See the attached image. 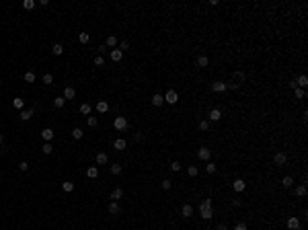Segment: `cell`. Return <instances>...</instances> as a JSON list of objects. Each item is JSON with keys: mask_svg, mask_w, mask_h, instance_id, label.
<instances>
[{"mask_svg": "<svg viewBox=\"0 0 308 230\" xmlns=\"http://www.w3.org/2000/svg\"><path fill=\"white\" fill-rule=\"evenodd\" d=\"M286 160H287V156H286V152H275V156H273V163L275 164H286Z\"/></svg>", "mask_w": 308, "mask_h": 230, "instance_id": "obj_7", "label": "cell"}, {"mask_svg": "<svg viewBox=\"0 0 308 230\" xmlns=\"http://www.w3.org/2000/svg\"><path fill=\"white\" fill-rule=\"evenodd\" d=\"M31 117H33V109H23V111H21V119H23V121H27Z\"/></svg>", "mask_w": 308, "mask_h": 230, "instance_id": "obj_19", "label": "cell"}, {"mask_svg": "<svg viewBox=\"0 0 308 230\" xmlns=\"http://www.w3.org/2000/svg\"><path fill=\"white\" fill-rule=\"evenodd\" d=\"M220 117H222V111H220V109H212V111H210V121H218Z\"/></svg>", "mask_w": 308, "mask_h": 230, "instance_id": "obj_18", "label": "cell"}, {"mask_svg": "<svg viewBox=\"0 0 308 230\" xmlns=\"http://www.w3.org/2000/svg\"><path fill=\"white\" fill-rule=\"evenodd\" d=\"M109 214H119V205H117V201H111L109 203Z\"/></svg>", "mask_w": 308, "mask_h": 230, "instance_id": "obj_33", "label": "cell"}, {"mask_svg": "<svg viewBox=\"0 0 308 230\" xmlns=\"http://www.w3.org/2000/svg\"><path fill=\"white\" fill-rule=\"evenodd\" d=\"M127 119L123 117V115H119V117H115V121H113V128L117 129V132H123V129H127Z\"/></svg>", "mask_w": 308, "mask_h": 230, "instance_id": "obj_3", "label": "cell"}, {"mask_svg": "<svg viewBox=\"0 0 308 230\" xmlns=\"http://www.w3.org/2000/svg\"><path fill=\"white\" fill-rule=\"evenodd\" d=\"M216 230H228V228H226L224 224H220V226H218V228H216Z\"/></svg>", "mask_w": 308, "mask_h": 230, "instance_id": "obj_51", "label": "cell"}, {"mask_svg": "<svg viewBox=\"0 0 308 230\" xmlns=\"http://www.w3.org/2000/svg\"><path fill=\"white\" fill-rule=\"evenodd\" d=\"M199 214H201V218H203V220H210V218L214 216V210H212V199H210V197H205L203 201L199 203Z\"/></svg>", "mask_w": 308, "mask_h": 230, "instance_id": "obj_1", "label": "cell"}, {"mask_svg": "<svg viewBox=\"0 0 308 230\" xmlns=\"http://www.w3.org/2000/svg\"><path fill=\"white\" fill-rule=\"evenodd\" d=\"M51 52H54L55 56H62V52H64V45H62V43H55L54 48H51Z\"/></svg>", "mask_w": 308, "mask_h": 230, "instance_id": "obj_32", "label": "cell"}, {"mask_svg": "<svg viewBox=\"0 0 308 230\" xmlns=\"http://www.w3.org/2000/svg\"><path fill=\"white\" fill-rule=\"evenodd\" d=\"M80 113L82 115H89L90 113V105H89V103H82V105H80Z\"/></svg>", "mask_w": 308, "mask_h": 230, "instance_id": "obj_35", "label": "cell"}, {"mask_svg": "<svg viewBox=\"0 0 308 230\" xmlns=\"http://www.w3.org/2000/svg\"><path fill=\"white\" fill-rule=\"evenodd\" d=\"M78 41H80V43H89V41H90V35H89V33H78Z\"/></svg>", "mask_w": 308, "mask_h": 230, "instance_id": "obj_31", "label": "cell"}, {"mask_svg": "<svg viewBox=\"0 0 308 230\" xmlns=\"http://www.w3.org/2000/svg\"><path fill=\"white\" fill-rule=\"evenodd\" d=\"M19 169H21V171H27V169H29V163H25V160H23V163H19Z\"/></svg>", "mask_w": 308, "mask_h": 230, "instance_id": "obj_49", "label": "cell"}, {"mask_svg": "<svg viewBox=\"0 0 308 230\" xmlns=\"http://www.w3.org/2000/svg\"><path fill=\"white\" fill-rule=\"evenodd\" d=\"M245 80H246L245 72H234V74L230 76V82H226V88H238Z\"/></svg>", "mask_w": 308, "mask_h": 230, "instance_id": "obj_2", "label": "cell"}, {"mask_svg": "<svg viewBox=\"0 0 308 230\" xmlns=\"http://www.w3.org/2000/svg\"><path fill=\"white\" fill-rule=\"evenodd\" d=\"M72 138H74V140H80V138H82V129L80 128H74V129H72Z\"/></svg>", "mask_w": 308, "mask_h": 230, "instance_id": "obj_37", "label": "cell"}, {"mask_svg": "<svg viewBox=\"0 0 308 230\" xmlns=\"http://www.w3.org/2000/svg\"><path fill=\"white\" fill-rule=\"evenodd\" d=\"M121 195H123V189H121V187H115V189L111 191V201H117V199H121Z\"/></svg>", "mask_w": 308, "mask_h": 230, "instance_id": "obj_14", "label": "cell"}, {"mask_svg": "<svg viewBox=\"0 0 308 230\" xmlns=\"http://www.w3.org/2000/svg\"><path fill=\"white\" fill-rule=\"evenodd\" d=\"M62 189L66 191V193L74 191V183H72V181H64V183H62Z\"/></svg>", "mask_w": 308, "mask_h": 230, "instance_id": "obj_21", "label": "cell"}, {"mask_svg": "<svg viewBox=\"0 0 308 230\" xmlns=\"http://www.w3.org/2000/svg\"><path fill=\"white\" fill-rule=\"evenodd\" d=\"M109 171H111V175H121V164H111L109 167Z\"/></svg>", "mask_w": 308, "mask_h": 230, "instance_id": "obj_26", "label": "cell"}, {"mask_svg": "<svg viewBox=\"0 0 308 230\" xmlns=\"http://www.w3.org/2000/svg\"><path fill=\"white\" fill-rule=\"evenodd\" d=\"M41 150H43V154H51V152H54V146H51V142H45L41 146Z\"/></svg>", "mask_w": 308, "mask_h": 230, "instance_id": "obj_28", "label": "cell"}, {"mask_svg": "<svg viewBox=\"0 0 308 230\" xmlns=\"http://www.w3.org/2000/svg\"><path fill=\"white\" fill-rule=\"evenodd\" d=\"M296 195H298V197H306V185H304V183L296 187Z\"/></svg>", "mask_w": 308, "mask_h": 230, "instance_id": "obj_22", "label": "cell"}, {"mask_svg": "<svg viewBox=\"0 0 308 230\" xmlns=\"http://www.w3.org/2000/svg\"><path fill=\"white\" fill-rule=\"evenodd\" d=\"M232 187H234V191H236V193H240V191L246 189V183L242 181V179H236V181L232 183Z\"/></svg>", "mask_w": 308, "mask_h": 230, "instance_id": "obj_9", "label": "cell"}, {"mask_svg": "<svg viewBox=\"0 0 308 230\" xmlns=\"http://www.w3.org/2000/svg\"><path fill=\"white\" fill-rule=\"evenodd\" d=\"M13 107H14V109H23V107H25L23 99H13Z\"/></svg>", "mask_w": 308, "mask_h": 230, "instance_id": "obj_36", "label": "cell"}, {"mask_svg": "<svg viewBox=\"0 0 308 230\" xmlns=\"http://www.w3.org/2000/svg\"><path fill=\"white\" fill-rule=\"evenodd\" d=\"M207 128H210V121H199V129H203V132H205Z\"/></svg>", "mask_w": 308, "mask_h": 230, "instance_id": "obj_46", "label": "cell"}, {"mask_svg": "<svg viewBox=\"0 0 308 230\" xmlns=\"http://www.w3.org/2000/svg\"><path fill=\"white\" fill-rule=\"evenodd\" d=\"M187 173H189V177H197V173H199V169L195 167V164H191L189 169H187Z\"/></svg>", "mask_w": 308, "mask_h": 230, "instance_id": "obj_38", "label": "cell"}, {"mask_svg": "<svg viewBox=\"0 0 308 230\" xmlns=\"http://www.w3.org/2000/svg\"><path fill=\"white\" fill-rule=\"evenodd\" d=\"M197 156L201 158V160H210V156H212V150H210V148H199V150H197Z\"/></svg>", "mask_w": 308, "mask_h": 230, "instance_id": "obj_8", "label": "cell"}, {"mask_svg": "<svg viewBox=\"0 0 308 230\" xmlns=\"http://www.w3.org/2000/svg\"><path fill=\"white\" fill-rule=\"evenodd\" d=\"M205 171H207V173H214V171H216V164H214V163H210L207 167H205Z\"/></svg>", "mask_w": 308, "mask_h": 230, "instance_id": "obj_48", "label": "cell"}, {"mask_svg": "<svg viewBox=\"0 0 308 230\" xmlns=\"http://www.w3.org/2000/svg\"><path fill=\"white\" fill-rule=\"evenodd\" d=\"M160 187H162L164 191H166V189H171V181H169V179H164V181L160 183Z\"/></svg>", "mask_w": 308, "mask_h": 230, "instance_id": "obj_44", "label": "cell"}, {"mask_svg": "<svg viewBox=\"0 0 308 230\" xmlns=\"http://www.w3.org/2000/svg\"><path fill=\"white\" fill-rule=\"evenodd\" d=\"M23 8H27V10H33V8H35V0H25V2H23Z\"/></svg>", "mask_w": 308, "mask_h": 230, "instance_id": "obj_34", "label": "cell"}, {"mask_svg": "<svg viewBox=\"0 0 308 230\" xmlns=\"http://www.w3.org/2000/svg\"><path fill=\"white\" fill-rule=\"evenodd\" d=\"M121 58H123L121 49H111V60L113 62H121Z\"/></svg>", "mask_w": 308, "mask_h": 230, "instance_id": "obj_15", "label": "cell"}, {"mask_svg": "<svg viewBox=\"0 0 308 230\" xmlns=\"http://www.w3.org/2000/svg\"><path fill=\"white\" fill-rule=\"evenodd\" d=\"M86 177H89V179H97V177H99V169H97V167H90V169L86 171Z\"/></svg>", "mask_w": 308, "mask_h": 230, "instance_id": "obj_20", "label": "cell"}, {"mask_svg": "<svg viewBox=\"0 0 308 230\" xmlns=\"http://www.w3.org/2000/svg\"><path fill=\"white\" fill-rule=\"evenodd\" d=\"M25 82H35V72H27L25 74Z\"/></svg>", "mask_w": 308, "mask_h": 230, "instance_id": "obj_41", "label": "cell"}, {"mask_svg": "<svg viewBox=\"0 0 308 230\" xmlns=\"http://www.w3.org/2000/svg\"><path fill=\"white\" fill-rule=\"evenodd\" d=\"M119 48H121V52H123V49H130V41H121V43H119Z\"/></svg>", "mask_w": 308, "mask_h": 230, "instance_id": "obj_47", "label": "cell"}, {"mask_svg": "<svg viewBox=\"0 0 308 230\" xmlns=\"http://www.w3.org/2000/svg\"><path fill=\"white\" fill-rule=\"evenodd\" d=\"M296 84H298V88H304V86H308V78H306V74L298 76V78H296Z\"/></svg>", "mask_w": 308, "mask_h": 230, "instance_id": "obj_16", "label": "cell"}, {"mask_svg": "<svg viewBox=\"0 0 308 230\" xmlns=\"http://www.w3.org/2000/svg\"><path fill=\"white\" fill-rule=\"evenodd\" d=\"M207 64H210V60H207L205 56H199V58H197V66H199V68H205Z\"/></svg>", "mask_w": 308, "mask_h": 230, "instance_id": "obj_29", "label": "cell"}, {"mask_svg": "<svg viewBox=\"0 0 308 230\" xmlns=\"http://www.w3.org/2000/svg\"><path fill=\"white\" fill-rule=\"evenodd\" d=\"M62 97H64L66 101H68V99H74V97H76V90H74L72 86H66V88H64V95H62Z\"/></svg>", "mask_w": 308, "mask_h": 230, "instance_id": "obj_13", "label": "cell"}, {"mask_svg": "<svg viewBox=\"0 0 308 230\" xmlns=\"http://www.w3.org/2000/svg\"><path fill=\"white\" fill-rule=\"evenodd\" d=\"M105 45H107V48H115V45H117V37H115V35H109Z\"/></svg>", "mask_w": 308, "mask_h": 230, "instance_id": "obj_27", "label": "cell"}, {"mask_svg": "<svg viewBox=\"0 0 308 230\" xmlns=\"http://www.w3.org/2000/svg\"><path fill=\"white\" fill-rule=\"evenodd\" d=\"M51 82H54V76H51V74H43V84H48V86H49Z\"/></svg>", "mask_w": 308, "mask_h": 230, "instance_id": "obj_40", "label": "cell"}, {"mask_svg": "<svg viewBox=\"0 0 308 230\" xmlns=\"http://www.w3.org/2000/svg\"><path fill=\"white\" fill-rule=\"evenodd\" d=\"M107 109H109V105H107V101H99V103H97V111H99V113H105Z\"/></svg>", "mask_w": 308, "mask_h": 230, "instance_id": "obj_23", "label": "cell"}, {"mask_svg": "<svg viewBox=\"0 0 308 230\" xmlns=\"http://www.w3.org/2000/svg\"><path fill=\"white\" fill-rule=\"evenodd\" d=\"M125 146H127V142H125L123 138H119V140L113 142V148H115V150H125Z\"/></svg>", "mask_w": 308, "mask_h": 230, "instance_id": "obj_17", "label": "cell"}, {"mask_svg": "<svg viewBox=\"0 0 308 230\" xmlns=\"http://www.w3.org/2000/svg\"><path fill=\"white\" fill-rule=\"evenodd\" d=\"M212 90L214 93H224L228 88H226V82H212Z\"/></svg>", "mask_w": 308, "mask_h": 230, "instance_id": "obj_10", "label": "cell"}, {"mask_svg": "<svg viewBox=\"0 0 308 230\" xmlns=\"http://www.w3.org/2000/svg\"><path fill=\"white\" fill-rule=\"evenodd\" d=\"M296 90V99H306V90L304 88H294Z\"/></svg>", "mask_w": 308, "mask_h": 230, "instance_id": "obj_39", "label": "cell"}, {"mask_svg": "<svg viewBox=\"0 0 308 230\" xmlns=\"http://www.w3.org/2000/svg\"><path fill=\"white\" fill-rule=\"evenodd\" d=\"M181 216L183 218H191L193 216V205L191 203H185L183 208H181Z\"/></svg>", "mask_w": 308, "mask_h": 230, "instance_id": "obj_6", "label": "cell"}, {"mask_svg": "<svg viewBox=\"0 0 308 230\" xmlns=\"http://www.w3.org/2000/svg\"><path fill=\"white\" fill-rule=\"evenodd\" d=\"M287 228H290V230H298V228H300V220H298V218H290V220H287Z\"/></svg>", "mask_w": 308, "mask_h": 230, "instance_id": "obj_12", "label": "cell"}, {"mask_svg": "<svg viewBox=\"0 0 308 230\" xmlns=\"http://www.w3.org/2000/svg\"><path fill=\"white\" fill-rule=\"evenodd\" d=\"M64 103H66V99H64V97H55V99H54V107L60 109V107H64Z\"/></svg>", "mask_w": 308, "mask_h": 230, "instance_id": "obj_30", "label": "cell"}, {"mask_svg": "<svg viewBox=\"0 0 308 230\" xmlns=\"http://www.w3.org/2000/svg\"><path fill=\"white\" fill-rule=\"evenodd\" d=\"M103 62H105V60H103V56H97V58H95V66H103Z\"/></svg>", "mask_w": 308, "mask_h": 230, "instance_id": "obj_45", "label": "cell"}, {"mask_svg": "<svg viewBox=\"0 0 308 230\" xmlns=\"http://www.w3.org/2000/svg\"><path fill=\"white\" fill-rule=\"evenodd\" d=\"M171 171H175V173H177V171H181V163L173 160V163H171Z\"/></svg>", "mask_w": 308, "mask_h": 230, "instance_id": "obj_43", "label": "cell"}, {"mask_svg": "<svg viewBox=\"0 0 308 230\" xmlns=\"http://www.w3.org/2000/svg\"><path fill=\"white\" fill-rule=\"evenodd\" d=\"M234 230H246V224L245 222H240V224H236V228Z\"/></svg>", "mask_w": 308, "mask_h": 230, "instance_id": "obj_50", "label": "cell"}, {"mask_svg": "<svg viewBox=\"0 0 308 230\" xmlns=\"http://www.w3.org/2000/svg\"><path fill=\"white\" fill-rule=\"evenodd\" d=\"M2 142H4V136H2V134H0V144H2Z\"/></svg>", "mask_w": 308, "mask_h": 230, "instance_id": "obj_52", "label": "cell"}, {"mask_svg": "<svg viewBox=\"0 0 308 230\" xmlns=\"http://www.w3.org/2000/svg\"><path fill=\"white\" fill-rule=\"evenodd\" d=\"M97 123H99V121H97V117H95V115H90V117H89V128H97Z\"/></svg>", "mask_w": 308, "mask_h": 230, "instance_id": "obj_42", "label": "cell"}, {"mask_svg": "<svg viewBox=\"0 0 308 230\" xmlns=\"http://www.w3.org/2000/svg\"><path fill=\"white\" fill-rule=\"evenodd\" d=\"M107 160H109V158H107L105 152H99V154H97V164H107Z\"/></svg>", "mask_w": 308, "mask_h": 230, "instance_id": "obj_24", "label": "cell"}, {"mask_svg": "<svg viewBox=\"0 0 308 230\" xmlns=\"http://www.w3.org/2000/svg\"><path fill=\"white\" fill-rule=\"evenodd\" d=\"M54 129H51V128H45V129H41V138H43V140H45V142H51V140H54Z\"/></svg>", "mask_w": 308, "mask_h": 230, "instance_id": "obj_5", "label": "cell"}, {"mask_svg": "<svg viewBox=\"0 0 308 230\" xmlns=\"http://www.w3.org/2000/svg\"><path fill=\"white\" fill-rule=\"evenodd\" d=\"M281 185H283V187H292V185H294V179H292L290 175H286L283 179H281Z\"/></svg>", "mask_w": 308, "mask_h": 230, "instance_id": "obj_25", "label": "cell"}, {"mask_svg": "<svg viewBox=\"0 0 308 230\" xmlns=\"http://www.w3.org/2000/svg\"><path fill=\"white\" fill-rule=\"evenodd\" d=\"M164 101L169 103V105H175V103L179 101V95H177V90H169V93L164 95Z\"/></svg>", "mask_w": 308, "mask_h": 230, "instance_id": "obj_4", "label": "cell"}, {"mask_svg": "<svg viewBox=\"0 0 308 230\" xmlns=\"http://www.w3.org/2000/svg\"><path fill=\"white\" fill-rule=\"evenodd\" d=\"M152 105H154V107H160V105H164V95L156 93V95L152 97Z\"/></svg>", "mask_w": 308, "mask_h": 230, "instance_id": "obj_11", "label": "cell"}]
</instances>
